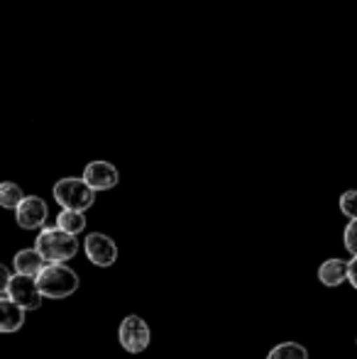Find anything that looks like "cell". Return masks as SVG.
Masks as SVG:
<instances>
[{
	"instance_id": "6da1fadb",
	"label": "cell",
	"mask_w": 357,
	"mask_h": 359,
	"mask_svg": "<svg viewBox=\"0 0 357 359\" xmlns=\"http://www.w3.org/2000/svg\"><path fill=\"white\" fill-rule=\"evenodd\" d=\"M37 286L42 291L44 298H69L72 293L79 291L81 281H79V274L67 266V262H47L44 269L37 274Z\"/></svg>"
},
{
	"instance_id": "7a4b0ae2",
	"label": "cell",
	"mask_w": 357,
	"mask_h": 359,
	"mask_svg": "<svg viewBox=\"0 0 357 359\" xmlns=\"http://www.w3.org/2000/svg\"><path fill=\"white\" fill-rule=\"evenodd\" d=\"M34 247H37L39 255L47 262H69L79 255L76 235L62 230L59 225H54V227L44 225L42 230H39L37 240H34Z\"/></svg>"
},
{
	"instance_id": "3957f363",
	"label": "cell",
	"mask_w": 357,
	"mask_h": 359,
	"mask_svg": "<svg viewBox=\"0 0 357 359\" xmlns=\"http://www.w3.org/2000/svg\"><path fill=\"white\" fill-rule=\"evenodd\" d=\"M54 201H57L62 208H74V210H86L95 203V194L98 191L88 184L86 179H76V176H67V179H59L52 189Z\"/></svg>"
},
{
	"instance_id": "277c9868",
	"label": "cell",
	"mask_w": 357,
	"mask_h": 359,
	"mask_svg": "<svg viewBox=\"0 0 357 359\" xmlns=\"http://www.w3.org/2000/svg\"><path fill=\"white\" fill-rule=\"evenodd\" d=\"M0 296L13 298L25 311H37L44 298L37 286V276H27V274H13V279L0 288Z\"/></svg>"
},
{
	"instance_id": "5b68a950",
	"label": "cell",
	"mask_w": 357,
	"mask_h": 359,
	"mask_svg": "<svg viewBox=\"0 0 357 359\" xmlns=\"http://www.w3.org/2000/svg\"><path fill=\"white\" fill-rule=\"evenodd\" d=\"M118 340L130 355H140L149 347V325L140 316H128L118 327Z\"/></svg>"
},
{
	"instance_id": "8992f818",
	"label": "cell",
	"mask_w": 357,
	"mask_h": 359,
	"mask_svg": "<svg viewBox=\"0 0 357 359\" xmlns=\"http://www.w3.org/2000/svg\"><path fill=\"white\" fill-rule=\"evenodd\" d=\"M83 250H86L90 264L100 266V269H108L118 262V245L113 237L103 235V232H90L83 242Z\"/></svg>"
},
{
	"instance_id": "52a82bcc",
	"label": "cell",
	"mask_w": 357,
	"mask_h": 359,
	"mask_svg": "<svg viewBox=\"0 0 357 359\" xmlns=\"http://www.w3.org/2000/svg\"><path fill=\"white\" fill-rule=\"evenodd\" d=\"M49 208L39 196H25L22 203L15 208V220L22 230H39L47 225Z\"/></svg>"
},
{
	"instance_id": "ba28073f",
	"label": "cell",
	"mask_w": 357,
	"mask_h": 359,
	"mask_svg": "<svg viewBox=\"0 0 357 359\" xmlns=\"http://www.w3.org/2000/svg\"><path fill=\"white\" fill-rule=\"evenodd\" d=\"M83 179H86L95 191H110V189L118 186L120 171H118V166L110 164V161L95 159V161H90V164H86V169H83Z\"/></svg>"
},
{
	"instance_id": "9c48e42d",
	"label": "cell",
	"mask_w": 357,
	"mask_h": 359,
	"mask_svg": "<svg viewBox=\"0 0 357 359\" xmlns=\"http://www.w3.org/2000/svg\"><path fill=\"white\" fill-rule=\"evenodd\" d=\"M350 276V262L340 259V257H333V259H325L323 264L318 266V279L323 286L335 288L340 284H345Z\"/></svg>"
},
{
	"instance_id": "30bf717a",
	"label": "cell",
	"mask_w": 357,
	"mask_h": 359,
	"mask_svg": "<svg viewBox=\"0 0 357 359\" xmlns=\"http://www.w3.org/2000/svg\"><path fill=\"white\" fill-rule=\"evenodd\" d=\"M25 325V308L13 298L0 296V332H18Z\"/></svg>"
},
{
	"instance_id": "8fae6325",
	"label": "cell",
	"mask_w": 357,
	"mask_h": 359,
	"mask_svg": "<svg viewBox=\"0 0 357 359\" xmlns=\"http://www.w3.org/2000/svg\"><path fill=\"white\" fill-rule=\"evenodd\" d=\"M44 264H47V259L39 255L37 247H32V250H20L13 259L15 274H27V276H37L39 271L44 269Z\"/></svg>"
},
{
	"instance_id": "7c38bea8",
	"label": "cell",
	"mask_w": 357,
	"mask_h": 359,
	"mask_svg": "<svg viewBox=\"0 0 357 359\" xmlns=\"http://www.w3.org/2000/svg\"><path fill=\"white\" fill-rule=\"evenodd\" d=\"M57 225L62 227V230L72 232V235H81L83 230H86V215H83V210H74V208H62L57 215Z\"/></svg>"
},
{
	"instance_id": "4fadbf2b",
	"label": "cell",
	"mask_w": 357,
	"mask_h": 359,
	"mask_svg": "<svg viewBox=\"0 0 357 359\" xmlns=\"http://www.w3.org/2000/svg\"><path fill=\"white\" fill-rule=\"evenodd\" d=\"M22 201H25V194H22V189H20V184H15V181L0 184V205H3V208L15 210Z\"/></svg>"
},
{
	"instance_id": "5bb4252c",
	"label": "cell",
	"mask_w": 357,
	"mask_h": 359,
	"mask_svg": "<svg viewBox=\"0 0 357 359\" xmlns=\"http://www.w3.org/2000/svg\"><path fill=\"white\" fill-rule=\"evenodd\" d=\"M267 359H309V350L299 342H281L269 352Z\"/></svg>"
},
{
	"instance_id": "9a60e30c",
	"label": "cell",
	"mask_w": 357,
	"mask_h": 359,
	"mask_svg": "<svg viewBox=\"0 0 357 359\" xmlns=\"http://www.w3.org/2000/svg\"><path fill=\"white\" fill-rule=\"evenodd\" d=\"M340 210H343L345 217H350V220H357V191H345L343 196H340Z\"/></svg>"
},
{
	"instance_id": "2e32d148",
	"label": "cell",
	"mask_w": 357,
	"mask_h": 359,
	"mask_svg": "<svg viewBox=\"0 0 357 359\" xmlns=\"http://www.w3.org/2000/svg\"><path fill=\"white\" fill-rule=\"evenodd\" d=\"M343 242H345V250L350 255H357V220H350L348 227H345V235H343Z\"/></svg>"
},
{
	"instance_id": "e0dca14e",
	"label": "cell",
	"mask_w": 357,
	"mask_h": 359,
	"mask_svg": "<svg viewBox=\"0 0 357 359\" xmlns=\"http://www.w3.org/2000/svg\"><path fill=\"white\" fill-rule=\"evenodd\" d=\"M348 281L353 284V288H357V255L350 259V276H348Z\"/></svg>"
}]
</instances>
